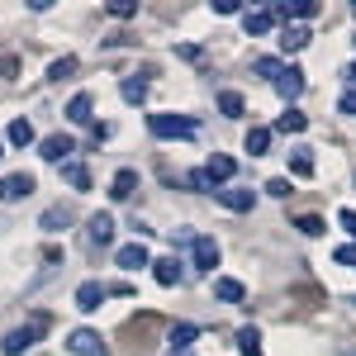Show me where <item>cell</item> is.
<instances>
[{
    "label": "cell",
    "mask_w": 356,
    "mask_h": 356,
    "mask_svg": "<svg viewBox=\"0 0 356 356\" xmlns=\"http://www.w3.org/2000/svg\"><path fill=\"white\" fill-rule=\"evenodd\" d=\"M243 295H247L243 280H233V275H219V280H214V300L219 304H243Z\"/></svg>",
    "instance_id": "11"
},
{
    "label": "cell",
    "mask_w": 356,
    "mask_h": 356,
    "mask_svg": "<svg viewBox=\"0 0 356 356\" xmlns=\"http://www.w3.org/2000/svg\"><path fill=\"white\" fill-rule=\"evenodd\" d=\"M114 261H119V271H143V266H152V257H147V247L143 243H129L114 252Z\"/></svg>",
    "instance_id": "9"
},
{
    "label": "cell",
    "mask_w": 356,
    "mask_h": 356,
    "mask_svg": "<svg viewBox=\"0 0 356 356\" xmlns=\"http://www.w3.org/2000/svg\"><path fill=\"white\" fill-rule=\"evenodd\" d=\"M62 181L72 186V191H90V171L81 162H62Z\"/></svg>",
    "instance_id": "20"
},
{
    "label": "cell",
    "mask_w": 356,
    "mask_h": 356,
    "mask_svg": "<svg viewBox=\"0 0 356 356\" xmlns=\"http://www.w3.org/2000/svg\"><path fill=\"white\" fill-rule=\"evenodd\" d=\"M318 10H323L318 0H295V19H314Z\"/></svg>",
    "instance_id": "31"
},
{
    "label": "cell",
    "mask_w": 356,
    "mask_h": 356,
    "mask_svg": "<svg viewBox=\"0 0 356 356\" xmlns=\"http://www.w3.org/2000/svg\"><path fill=\"white\" fill-rule=\"evenodd\" d=\"M152 138H195V119L186 114H147Z\"/></svg>",
    "instance_id": "2"
},
{
    "label": "cell",
    "mask_w": 356,
    "mask_h": 356,
    "mask_svg": "<svg viewBox=\"0 0 356 356\" xmlns=\"http://www.w3.org/2000/svg\"><path fill=\"white\" fill-rule=\"evenodd\" d=\"M72 152H76V143H72V138L67 134H48L43 138V143H38V157H43V162H72Z\"/></svg>",
    "instance_id": "3"
},
{
    "label": "cell",
    "mask_w": 356,
    "mask_h": 356,
    "mask_svg": "<svg viewBox=\"0 0 356 356\" xmlns=\"http://www.w3.org/2000/svg\"><path fill=\"white\" fill-rule=\"evenodd\" d=\"M337 223H342V228L356 238V209H342V214H337Z\"/></svg>",
    "instance_id": "38"
},
{
    "label": "cell",
    "mask_w": 356,
    "mask_h": 356,
    "mask_svg": "<svg viewBox=\"0 0 356 356\" xmlns=\"http://www.w3.org/2000/svg\"><path fill=\"white\" fill-rule=\"evenodd\" d=\"M238 352H243V356H261V332L243 328V332H238Z\"/></svg>",
    "instance_id": "26"
},
{
    "label": "cell",
    "mask_w": 356,
    "mask_h": 356,
    "mask_svg": "<svg viewBox=\"0 0 356 356\" xmlns=\"http://www.w3.org/2000/svg\"><path fill=\"white\" fill-rule=\"evenodd\" d=\"M110 15H114V19H129V15H138V5H134V0H114Z\"/></svg>",
    "instance_id": "34"
},
{
    "label": "cell",
    "mask_w": 356,
    "mask_h": 356,
    "mask_svg": "<svg viewBox=\"0 0 356 356\" xmlns=\"http://www.w3.org/2000/svg\"><path fill=\"white\" fill-rule=\"evenodd\" d=\"M266 195H275V200H290V181H285V176L266 181Z\"/></svg>",
    "instance_id": "32"
},
{
    "label": "cell",
    "mask_w": 356,
    "mask_h": 356,
    "mask_svg": "<svg viewBox=\"0 0 356 356\" xmlns=\"http://www.w3.org/2000/svg\"><path fill=\"white\" fill-rule=\"evenodd\" d=\"M134 191H138V171H129V166H124V171L110 181V195H114V200H129Z\"/></svg>",
    "instance_id": "22"
},
{
    "label": "cell",
    "mask_w": 356,
    "mask_h": 356,
    "mask_svg": "<svg viewBox=\"0 0 356 356\" xmlns=\"http://www.w3.org/2000/svg\"><path fill=\"white\" fill-rule=\"evenodd\" d=\"M219 110L228 114V119H243V114H247V100L238 95V90H223V95H219Z\"/></svg>",
    "instance_id": "25"
},
{
    "label": "cell",
    "mask_w": 356,
    "mask_h": 356,
    "mask_svg": "<svg viewBox=\"0 0 356 356\" xmlns=\"http://www.w3.org/2000/svg\"><path fill=\"white\" fill-rule=\"evenodd\" d=\"M105 295H110V285H100V280H81V285H76V309H81V314H95V309L105 304Z\"/></svg>",
    "instance_id": "8"
},
{
    "label": "cell",
    "mask_w": 356,
    "mask_h": 356,
    "mask_svg": "<svg viewBox=\"0 0 356 356\" xmlns=\"http://www.w3.org/2000/svg\"><path fill=\"white\" fill-rule=\"evenodd\" d=\"M271 86H275V95L290 105V100H300V95H304V72H300V67H280V76H275Z\"/></svg>",
    "instance_id": "5"
},
{
    "label": "cell",
    "mask_w": 356,
    "mask_h": 356,
    "mask_svg": "<svg viewBox=\"0 0 356 356\" xmlns=\"http://www.w3.org/2000/svg\"><path fill=\"white\" fill-rule=\"evenodd\" d=\"M290 176H300V181L314 176V152H309V147H295V152H290Z\"/></svg>",
    "instance_id": "21"
},
{
    "label": "cell",
    "mask_w": 356,
    "mask_h": 356,
    "mask_svg": "<svg viewBox=\"0 0 356 356\" xmlns=\"http://www.w3.org/2000/svg\"><path fill=\"white\" fill-rule=\"evenodd\" d=\"M337 110H342V114H352V119H356V90H347V95L337 100Z\"/></svg>",
    "instance_id": "37"
},
{
    "label": "cell",
    "mask_w": 356,
    "mask_h": 356,
    "mask_svg": "<svg viewBox=\"0 0 356 356\" xmlns=\"http://www.w3.org/2000/svg\"><path fill=\"white\" fill-rule=\"evenodd\" d=\"M309 29L304 24H285V33H280V53H300V48H309Z\"/></svg>",
    "instance_id": "15"
},
{
    "label": "cell",
    "mask_w": 356,
    "mask_h": 356,
    "mask_svg": "<svg viewBox=\"0 0 356 356\" xmlns=\"http://www.w3.org/2000/svg\"><path fill=\"white\" fill-rule=\"evenodd\" d=\"M90 110H95V100H90L86 90H76V95L67 100V119H72V124H90V119H95Z\"/></svg>",
    "instance_id": "13"
},
{
    "label": "cell",
    "mask_w": 356,
    "mask_h": 356,
    "mask_svg": "<svg viewBox=\"0 0 356 356\" xmlns=\"http://www.w3.org/2000/svg\"><path fill=\"white\" fill-rule=\"evenodd\" d=\"M186 186H191V191H214V186H209V176H204V166H200V171H191V176H186Z\"/></svg>",
    "instance_id": "35"
},
{
    "label": "cell",
    "mask_w": 356,
    "mask_h": 356,
    "mask_svg": "<svg viewBox=\"0 0 356 356\" xmlns=\"http://www.w3.org/2000/svg\"><path fill=\"white\" fill-rule=\"evenodd\" d=\"M152 275H157V285H181V280H186V271H181V261H176V257L152 261Z\"/></svg>",
    "instance_id": "14"
},
{
    "label": "cell",
    "mask_w": 356,
    "mask_h": 356,
    "mask_svg": "<svg viewBox=\"0 0 356 356\" xmlns=\"http://www.w3.org/2000/svg\"><path fill=\"white\" fill-rule=\"evenodd\" d=\"M191 261L195 271H214L219 266V243L214 238H191Z\"/></svg>",
    "instance_id": "7"
},
{
    "label": "cell",
    "mask_w": 356,
    "mask_h": 356,
    "mask_svg": "<svg viewBox=\"0 0 356 356\" xmlns=\"http://www.w3.org/2000/svg\"><path fill=\"white\" fill-rule=\"evenodd\" d=\"M275 129H280V134H304V129H309V119H304V114L295 110V105H290V110L275 119Z\"/></svg>",
    "instance_id": "23"
},
{
    "label": "cell",
    "mask_w": 356,
    "mask_h": 356,
    "mask_svg": "<svg viewBox=\"0 0 356 356\" xmlns=\"http://www.w3.org/2000/svg\"><path fill=\"white\" fill-rule=\"evenodd\" d=\"M214 200H219L223 209H233V214H247L252 204H257V195L252 191H243V186H219V191H209Z\"/></svg>",
    "instance_id": "4"
},
{
    "label": "cell",
    "mask_w": 356,
    "mask_h": 356,
    "mask_svg": "<svg viewBox=\"0 0 356 356\" xmlns=\"http://www.w3.org/2000/svg\"><path fill=\"white\" fill-rule=\"evenodd\" d=\"M67 352H72V356H105V342H100V332L76 328L72 337H67Z\"/></svg>",
    "instance_id": "6"
},
{
    "label": "cell",
    "mask_w": 356,
    "mask_h": 356,
    "mask_svg": "<svg viewBox=\"0 0 356 356\" xmlns=\"http://www.w3.org/2000/svg\"><path fill=\"white\" fill-rule=\"evenodd\" d=\"M295 228H300L304 238H318V233H323V228H328V223L318 219V214H304V219H300V223H295Z\"/></svg>",
    "instance_id": "29"
},
{
    "label": "cell",
    "mask_w": 356,
    "mask_h": 356,
    "mask_svg": "<svg viewBox=\"0 0 356 356\" xmlns=\"http://www.w3.org/2000/svg\"><path fill=\"white\" fill-rule=\"evenodd\" d=\"M252 72H257V76H266V81H275V76H280V57H257V62H252Z\"/></svg>",
    "instance_id": "28"
},
{
    "label": "cell",
    "mask_w": 356,
    "mask_h": 356,
    "mask_svg": "<svg viewBox=\"0 0 356 356\" xmlns=\"http://www.w3.org/2000/svg\"><path fill=\"white\" fill-rule=\"evenodd\" d=\"M342 76H347V81H352V86H356V62H352V67H347V72H342Z\"/></svg>",
    "instance_id": "39"
},
{
    "label": "cell",
    "mask_w": 356,
    "mask_h": 356,
    "mask_svg": "<svg viewBox=\"0 0 356 356\" xmlns=\"http://www.w3.org/2000/svg\"><path fill=\"white\" fill-rule=\"evenodd\" d=\"M243 147L252 152V157H266V152H271V129H247Z\"/></svg>",
    "instance_id": "19"
},
{
    "label": "cell",
    "mask_w": 356,
    "mask_h": 356,
    "mask_svg": "<svg viewBox=\"0 0 356 356\" xmlns=\"http://www.w3.org/2000/svg\"><path fill=\"white\" fill-rule=\"evenodd\" d=\"M195 337H200V328H195V323H176V328H171V356H186Z\"/></svg>",
    "instance_id": "18"
},
{
    "label": "cell",
    "mask_w": 356,
    "mask_h": 356,
    "mask_svg": "<svg viewBox=\"0 0 356 356\" xmlns=\"http://www.w3.org/2000/svg\"><path fill=\"white\" fill-rule=\"evenodd\" d=\"M119 95H124L129 105H143V100H147V81H143V76H129V81L119 86Z\"/></svg>",
    "instance_id": "24"
},
{
    "label": "cell",
    "mask_w": 356,
    "mask_h": 356,
    "mask_svg": "<svg viewBox=\"0 0 356 356\" xmlns=\"http://www.w3.org/2000/svg\"><path fill=\"white\" fill-rule=\"evenodd\" d=\"M86 238H90L95 247H105V243L114 238V219H110V214H90V223H86Z\"/></svg>",
    "instance_id": "12"
},
{
    "label": "cell",
    "mask_w": 356,
    "mask_h": 356,
    "mask_svg": "<svg viewBox=\"0 0 356 356\" xmlns=\"http://www.w3.org/2000/svg\"><path fill=\"white\" fill-rule=\"evenodd\" d=\"M10 143H15V147H29V143H33V124H29V119H15V124H10Z\"/></svg>",
    "instance_id": "27"
},
{
    "label": "cell",
    "mask_w": 356,
    "mask_h": 356,
    "mask_svg": "<svg viewBox=\"0 0 356 356\" xmlns=\"http://www.w3.org/2000/svg\"><path fill=\"white\" fill-rule=\"evenodd\" d=\"M43 328H48V318H29L24 328H10L5 332V342H0V352L5 356H24L38 337H43Z\"/></svg>",
    "instance_id": "1"
},
{
    "label": "cell",
    "mask_w": 356,
    "mask_h": 356,
    "mask_svg": "<svg viewBox=\"0 0 356 356\" xmlns=\"http://www.w3.org/2000/svg\"><path fill=\"white\" fill-rule=\"evenodd\" d=\"M332 261H337V266H356V247H337Z\"/></svg>",
    "instance_id": "36"
},
{
    "label": "cell",
    "mask_w": 356,
    "mask_h": 356,
    "mask_svg": "<svg viewBox=\"0 0 356 356\" xmlns=\"http://www.w3.org/2000/svg\"><path fill=\"white\" fill-rule=\"evenodd\" d=\"M243 29L252 33V38H261V33H271V29H275L271 10H247V15H243Z\"/></svg>",
    "instance_id": "16"
},
{
    "label": "cell",
    "mask_w": 356,
    "mask_h": 356,
    "mask_svg": "<svg viewBox=\"0 0 356 356\" xmlns=\"http://www.w3.org/2000/svg\"><path fill=\"white\" fill-rule=\"evenodd\" d=\"M0 157H5V152H0Z\"/></svg>",
    "instance_id": "40"
},
{
    "label": "cell",
    "mask_w": 356,
    "mask_h": 356,
    "mask_svg": "<svg viewBox=\"0 0 356 356\" xmlns=\"http://www.w3.org/2000/svg\"><path fill=\"white\" fill-rule=\"evenodd\" d=\"M233 171H238V162H233L228 152H214L209 166H204V176H209V186H214V191H219L223 181H233Z\"/></svg>",
    "instance_id": "10"
},
{
    "label": "cell",
    "mask_w": 356,
    "mask_h": 356,
    "mask_svg": "<svg viewBox=\"0 0 356 356\" xmlns=\"http://www.w3.org/2000/svg\"><path fill=\"white\" fill-rule=\"evenodd\" d=\"M72 72H76V57H62V62H53V67H48V76H53V81L72 76Z\"/></svg>",
    "instance_id": "30"
},
{
    "label": "cell",
    "mask_w": 356,
    "mask_h": 356,
    "mask_svg": "<svg viewBox=\"0 0 356 356\" xmlns=\"http://www.w3.org/2000/svg\"><path fill=\"white\" fill-rule=\"evenodd\" d=\"M62 223H67V209H48V214H43V228H48V233H57Z\"/></svg>",
    "instance_id": "33"
},
{
    "label": "cell",
    "mask_w": 356,
    "mask_h": 356,
    "mask_svg": "<svg viewBox=\"0 0 356 356\" xmlns=\"http://www.w3.org/2000/svg\"><path fill=\"white\" fill-rule=\"evenodd\" d=\"M0 195H5V200H29V195H33V176H29V171L10 176V181L0 186Z\"/></svg>",
    "instance_id": "17"
}]
</instances>
